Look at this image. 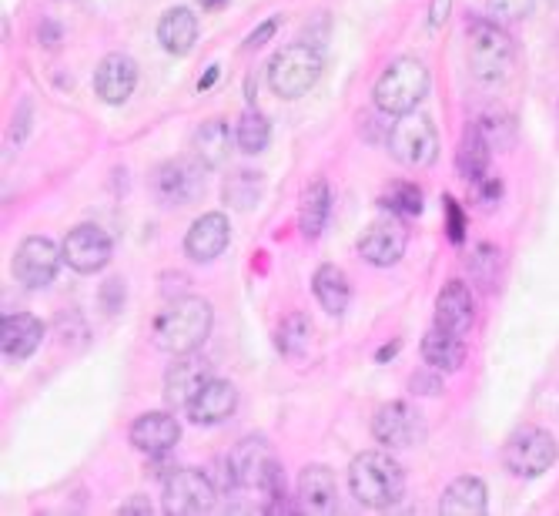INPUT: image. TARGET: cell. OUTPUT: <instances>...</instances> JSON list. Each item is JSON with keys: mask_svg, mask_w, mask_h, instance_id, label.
Segmentation results:
<instances>
[{"mask_svg": "<svg viewBox=\"0 0 559 516\" xmlns=\"http://www.w3.org/2000/svg\"><path fill=\"white\" fill-rule=\"evenodd\" d=\"M228 456H231V466H235V476H238V490L262 496L268 513L292 510V506H288V496H285L282 463L275 460L272 446H268L265 439H255V436L242 439V443L235 446V453H228Z\"/></svg>", "mask_w": 559, "mask_h": 516, "instance_id": "obj_1", "label": "cell"}, {"mask_svg": "<svg viewBox=\"0 0 559 516\" xmlns=\"http://www.w3.org/2000/svg\"><path fill=\"white\" fill-rule=\"evenodd\" d=\"M211 305L205 299H175L154 319L151 339L168 356H188L205 346L211 332Z\"/></svg>", "mask_w": 559, "mask_h": 516, "instance_id": "obj_2", "label": "cell"}, {"mask_svg": "<svg viewBox=\"0 0 559 516\" xmlns=\"http://www.w3.org/2000/svg\"><path fill=\"white\" fill-rule=\"evenodd\" d=\"M349 486L352 496L369 510H389L406 493V470L399 460H392L382 449H369V453L355 456L349 466Z\"/></svg>", "mask_w": 559, "mask_h": 516, "instance_id": "obj_3", "label": "cell"}, {"mask_svg": "<svg viewBox=\"0 0 559 516\" xmlns=\"http://www.w3.org/2000/svg\"><path fill=\"white\" fill-rule=\"evenodd\" d=\"M375 108L382 114H409L429 94V71L419 57H399L375 81Z\"/></svg>", "mask_w": 559, "mask_h": 516, "instance_id": "obj_4", "label": "cell"}, {"mask_svg": "<svg viewBox=\"0 0 559 516\" xmlns=\"http://www.w3.org/2000/svg\"><path fill=\"white\" fill-rule=\"evenodd\" d=\"M322 51L312 44H288L282 47L272 64H268V88H272L278 98H302L315 88V81L322 78Z\"/></svg>", "mask_w": 559, "mask_h": 516, "instance_id": "obj_5", "label": "cell"}, {"mask_svg": "<svg viewBox=\"0 0 559 516\" xmlns=\"http://www.w3.org/2000/svg\"><path fill=\"white\" fill-rule=\"evenodd\" d=\"M389 155L406 168H429L439 155V135L436 124L426 114H399V121H392L389 128Z\"/></svg>", "mask_w": 559, "mask_h": 516, "instance_id": "obj_6", "label": "cell"}, {"mask_svg": "<svg viewBox=\"0 0 559 516\" xmlns=\"http://www.w3.org/2000/svg\"><path fill=\"white\" fill-rule=\"evenodd\" d=\"M469 68L479 81H499L513 61V41L503 27L486 17H472L469 21Z\"/></svg>", "mask_w": 559, "mask_h": 516, "instance_id": "obj_7", "label": "cell"}, {"mask_svg": "<svg viewBox=\"0 0 559 516\" xmlns=\"http://www.w3.org/2000/svg\"><path fill=\"white\" fill-rule=\"evenodd\" d=\"M556 456H559V446L553 433H546V429H539V426L516 429L503 446L506 470L519 476V480H536V476H543L549 466L556 463Z\"/></svg>", "mask_w": 559, "mask_h": 516, "instance_id": "obj_8", "label": "cell"}, {"mask_svg": "<svg viewBox=\"0 0 559 516\" xmlns=\"http://www.w3.org/2000/svg\"><path fill=\"white\" fill-rule=\"evenodd\" d=\"M218 500V486L208 470H175L165 480V513L168 516H198L208 513Z\"/></svg>", "mask_w": 559, "mask_h": 516, "instance_id": "obj_9", "label": "cell"}, {"mask_svg": "<svg viewBox=\"0 0 559 516\" xmlns=\"http://www.w3.org/2000/svg\"><path fill=\"white\" fill-rule=\"evenodd\" d=\"M426 419L412 403H402V399H395V403H385L379 413L372 419V436L379 439L385 449H409V446H419L426 443Z\"/></svg>", "mask_w": 559, "mask_h": 516, "instance_id": "obj_10", "label": "cell"}, {"mask_svg": "<svg viewBox=\"0 0 559 516\" xmlns=\"http://www.w3.org/2000/svg\"><path fill=\"white\" fill-rule=\"evenodd\" d=\"M61 248H57L51 238L44 235H31L24 238L21 245H17L14 252V279L24 285V289H44V285L54 282L57 275V265H61Z\"/></svg>", "mask_w": 559, "mask_h": 516, "instance_id": "obj_11", "label": "cell"}, {"mask_svg": "<svg viewBox=\"0 0 559 516\" xmlns=\"http://www.w3.org/2000/svg\"><path fill=\"white\" fill-rule=\"evenodd\" d=\"M409 248V228L402 222V215H385L379 222H372L359 238V255L375 269H389L399 262Z\"/></svg>", "mask_w": 559, "mask_h": 516, "instance_id": "obj_12", "label": "cell"}, {"mask_svg": "<svg viewBox=\"0 0 559 516\" xmlns=\"http://www.w3.org/2000/svg\"><path fill=\"white\" fill-rule=\"evenodd\" d=\"M111 252H114V242L111 235L104 232L98 225H77L67 232L64 245H61V255L64 262L71 265L74 272L81 275H91V272H101L104 265L111 262Z\"/></svg>", "mask_w": 559, "mask_h": 516, "instance_id": "obj_13", "label": "cell"}, {"mask_svg": "<svg viewBox=\"0 0 559 516\" xmlns=\"http://www.w3.org/2000/svg\"><path fill=\"white\" fill-rule=\"evenodd\" d=\"M151 188H154V195H158V202H165V205H191L201 191H205V171L188 158L168 161V165H161L154 171Z\"/></svg>", "mask_w": 559, "mask_h": 516, "instance_id": "obj_14", "label": "cell"}, {"mask_svg": "<svg viewBox=\"0 0 559 516\" xmlns=\"http://www.w3.org/2000/svg\"><path fill=\"white\" fill-rule=\"evenodd\" d=\"M208 379H211V369L205 359H198L195 352L178 356V362L165 376V403L171 409H188L191 403H195V396L205 389Z\"/></svg>", "mask_w": 559, "mask_h": 516, "instance_id": "obj_15", "label": "cell"}, {"mask_svg": "<svg viewBox=\"0 0 559 516\" xmlns=\"http://www.w3.org/2000/svg\"><path fill=\"white\" fill-rule=\"evenodd\" d=\"M41 339L44 322L31 312L4 315V322H0V352H4L7 362H24L27 356H34Z\"/></svg>", "mask_w": 559, "mask_h": 516, "instance_id": "obj_16", "label": "cell"}, {"mask_svg": "<svg viewBox=\"0 0 559 516\" xmlns=\"http://www.w3.org/2000/svg\"><path fill=\"white\" fill-rule=\"evenodd\" d=\"M335 506H339L335 473L322 463L305 466L302 476H298V510L325 516V513H335Z\"/></svg>", "mask_w": 559, "mask_h": 516, "instance_id": "obj_17", "label": "cell"}, {"mask_svg": "<svg viewBox=\"0 0 559 516\" xmlns=\"http://www.w3.org/2000/svg\"><path fill=\"white\" fill-rule=\"evenodd\" d=\"M231 242V225L221 212H208L195 218V225L188 228L185 235V252L195 262H215V258L225 252Z\"/></svg>", "mask_w": 559, "mask_h": 516, "instance_id": "obj_18", "label": "cell"}, {"mask_svg": "<svg viewBox=\"0 0 559 516\" xmlns=\"http://www.w3.org/2000/svg\"><path fill=\"white\" fill-rule=\"evenodd\" d=\"M138 84V64L128 54H108L94 71V91L104 104H124Z\"/></svg>", "mask_w": 559, "mask_h": 516, "instance_id": "obj_19", "label": "cell"}, {"mask_svg": "<svg viewBox=\"0 0 559 516\" xmlns=\"http://www.w3.org/2000/svg\"><path fill=\"white\" fill-rule=\"evenodd\" d=\"M181 439V426L171 413H144L134 419L131 443L148 456H165Z\"/></svg>", "mask_w": 559, "mask_h": 516, "instance_id": "obj_20", "label": "cell"}, {"mask_svg": "<svg viewBox=\"0 0 559 516\" xmlns=\"http://www.w3.org/2000/svg\"><path fill=\"white\" fill-rule=\"evenodd\" d=\"M235 409H238V389L228 379H208L205 389L195 396V403L188 406V416L198 426H218Z\"/></svg>", "mask_w": 559, "mask_h": 516, "instance_id": "obj_21", "label": "cell"}, {"mask_svg": "<svg viewBox=\"0 0 559 516\" xmlns=\"http://www.w3.org/2000/svg\"><path fill=\"white\" fill-rule=\"evenodd\" d=\"M436 329L452 332V336H466L472 329V292L466 282L452 279L436 295Z\"/></svg>", "mask_w": 559, "mask_h": 516, "instance_id": "obj_22", "label": "cell"}, {"mask_svg": "<svg viewBox=\"0 0 559 516\" xmlns=\"http://www.w3.org/2000/svg\"><path fill=\"white\" fill-rule=\"evenodd\" d=\"M486 510H489V493L479 476H459V480H452L449 490L439 500V513L446 516H483Z\"/></svg>", "mask_w": 559, "mask_h": 516, "instance_id": "obj_23", "label": "cell"}, {"mask_svg": "<svg viewBox=\"0 0 559 516\" xmlns=\"http://www.w3.org/2000/svg\"><path fill=\"white\" fill-rule=\"evenodd\" d=\"M158 41L168 54L185 57L198 41V17L188 7H171L158 24Z\"/></svg>", "mask_w": 559, "mask_h": 516, "instance_id": "obj_24", "label": "cell"}, {"mask_svg": "<svg viewBox=\"0 0 559 516\" xmlns=\"http://www.w3.org/2000/svg\"><path fill=\"white\" fill-rule=\"evenodd\" d=\"M489 158H493V145H489V138L483 135V128L472 124V128H466V135H462L459 151H456L459 175L472 181V185H479L489 171Z\"/></svg>", "mask_w": 559, "mask_h": 516, "instance_id": "obj_25", "label": "cell"}, {"mask_svg": "<svg viewBox=\"0 0 559 516\" xmlns=\"http://www.w3.org/2000/svg\"><path fill=\"white\" fill-rule=\"evenodd\" d=\"M329 215H332V191L322 178H318L305 188L302 212H298V228H302V235L308 238V242H315V238L325 232Z\"/></svg>", "mask_w": 559, "mask_h": 516, "instance_id": "obj_26", "label": "cell"}, {"mask_svg": "<svg viewBox=\"0 0 559 516\" xmlns=\"http://www.w3.org/2000/svg\"><path fill=\"white\" fill-rule=\"evenodd\" d=\"M312 292L318 305H322L329 315H342L349 309V299H352V289H349V279H345V272L339 265H318L315 275H312Z\"/></svg>", "mask_w": 559, "mask_h": 516, "instance_id": "obj_27", "label": "cell"}, {"mask_svg": "<svg viewBox=\"0 0 559 516\" xmlns=\"http://www.w3.org/2000/svg\"><path fill=\"white\" fill-rule=\"evenodd\" d=\"M422 362L439 372H456L466 362V342H462V336H452V332L432 329L422 339Z\"/></svg>", "mask_w": 559, "mask_h": 516, "instance_id": "obj_28", "label": "cell"}, {"mask_svg": "<svg viewBox=\"0 0 559 516\" xmlns=\"http://www.w3.org/2000/svg\"><path fill=\"white\" fill-rule=\"evenodd\" d=\"M231 145H238V138L231 135V128L225 121H208L195 131V151L198 161L205 168H221L231 155Z\"/></svg>", "mask_w": 559, "mask_h": 516, "instance_id": "obj_29", "label": "cell"}, {"mask_svg": "<svg viewBox=\"0 0 559 516\" xmlns=\"http://www.w3.org/2000/svg\"><path fill=\"white\" fill-rule=\"evenodd\" d=\"M308 342H312V322H308L305 312H292L288 319H282V326L275 332V346L285 359H302L308 352Z\"/></svg>", "mask_w": 559, "mask_h": 516, "instance_id": "obj_30", "label": "cell"}, {"mask_svg": "<svg viewBox=\"0 0 559 516\" xmlns=\"http://www.w3.org/2000/svg\"><path fill=\"white\" fill-rule=\"evenodd\" d=\"M262 191H265V181L258 171H235V175H228L221 195H225L228 208L248 212V208H255L258 202H262Z\"/></svg>", "mask_w": 559, "mask_h": 516, "instance_id": "obj_31", "label": "cell"}, {"mask_svg": "<svg viewBox=\"0 0 559 516\" xmlns=\"http://www.w3.org/2000/svg\"><path fill=\"white\" fill-rule=\"evenodd\" d=\"M235 138H238V148H242L245 155H262V151L268 148V141H272V124L265 121V114L245 111L242 121H238V128H235Z\"/></svg>", "mask_w": 559, "mask_h": 516, "instance_id": "obj_32", "label": "cell"}, {"mask_svg": "<svg viewBox=\"0 0 559 516\" xmlns=\"http://www.w3.org/2000/svg\"><path fill=\"white\" fill-rule=\"evenodd\" d=\"M382 208L392 215L412 218L422 212V188L412 185V181H392L389 191L382 195Z\"/></svg>", "mask_w": 559, "mask_h": 516, "instance_id": "obj_33", "label": "cell"}, {"mask_svg": "<svg viewBox=\"0 0 559 516\" xmlns=\"http://www.w3.org/2000/svg\"><path fill=\"white\" fill-rule=\"evenodd\" d=\"M442 208H446V232H449V242L452 245H462V238H466V215H462V208L456 198H442Z\"/></svg>", "mask_w": 559, "mask_h": 516, "instance_id": "obj_34", "label": "cell"}, {"mask_svg": "<svg viewBox=\"0 0 559 516\" xmlns=\"http://www.w3.org/2000/svg\"><path fill=\"white\" fill-rule=\"evenodd\" d=\"M409 389L416 396H439L442 393V376H439V369H432V372H412V379H409Z\"/></svg>", "mask_w": 559, "mask_h": 516, "instance_id": "obj_35", "label": "cell"}, {"mask_svg": "<svg viewBox=\"0 0 559 516\" xmlns=\"http://www.w3.org/2000/svg\"><path fill=\"white\" fill-rule=\"evenodd\" d=\"M486 4L496 17H506V21H519L533 11V0H486Z\"/></svg>", "mask_w": 559, "mask_h": 516, "instance_id": "obj_36", "label": "cell"}, {"mask_svg": "<svg viewBox=\"0 0 559 516\" xmlns=\"http://www.w3.org/2000/svg\"><path fill=\"white\" fill-rule=\"evenodd\" d=\"M278 24H282V17H272V21H265L262 27H255V31L248 34V41H245V51H255V47H262V44L272 41L275 31H278Z\"/></svg>", "mask_w": 559, "mask_h": 516, "instance_id": "obj_37", "label": "cell"}, {"mask_svg": "<svg viewBox=\"0 0 559 516\" xmlns=\"http://www.w3.org/2000/svg\"><path fill=\"white\" fill-rule=\"evenodd\" d=\"M101 299H104V309H108V312H118L121 305H124V285H121V279L104 282Z\"/></svg>", "mask_w": 559, "mask_h": 516, "instance_id": "obj_38", "label": "cell"}, {"mask_svg": "<svg viewBox=\"0 0 559 516\" xmlns=\"http://www.w3.org/2000/svg\"><path fill=\"white\" fill-rule=\"evenodd\" d=\"M14 124H17L14 141H24V138H27V128H31V101H21V104H17Z\"/></svg>", "mask_w": 559, "mask_h": 516, "instance_id": "obj_39", "label": "cell"}, {"mask_svg": "<svg viewBox=\"0 0 559 516\" xmlns=\"http://www.w3.org/2000/svg\"><path fill=\"white\" fill-rule=\"evenodd\" d=\"M121 516H151V503L148 496H131L128 503H121Z\"/></svg>", "mask_w": 559, "mask_h": 516, "instance_id": "obj_40", "label": "cell"}, {"mask_svg": "<svg viewBox=\"0 0 559 516\" xmlns=\"http://www.w3.org/2000/svg\"><path fill=\"white\" fill-rule=\"evenodd\" d=\"M449 7H452V0H432V11H429V27H432V31H436V27L446 24Z\"/></svg>", "mask_w": 559, "mask_h": 516, "instance_id": "obj_41", "label": "cell"}, {"mask_svg": "<svg viewBox=\"0 0 559 516\" xmlns=\"http://www.w3.org/2000/svg\"><path fill=\"white\" fill-rule=\"evenodd\" d=\"M499 195H503V185L496 178L479 181V202H499Z\"/></svg>", "mask_w": 559, "mask_h": 516, "instance_id": "obj_42", "label": "cell"}, {"mask_svg": "<svg viewBox=\"0 0 559 516\" xmlns=\"http://www.w3.org/2000/svg\"><path fill=\"white\" fill-rule=\"evenodd\" d=\"M215 81H218V64H211V68L205 71V78L198 81V91H208V88H211V84H215Z\"/></svg>", "mask_w": 559, "mask_h": 516, "instance_id": "obj_43", "label": "cell"}, {"mask_svg": "<svg viewBox=\"0 0 559 516\" xmlns=\"http://www.w3.org/2000/svg\"><path fill=\"white\" fill-rule=\"evenodd\" d=\"M41 37H44V44H47V47H54V44H57V37H61V31H57L54 24H44V27H41Z\"/></svg>", "mask_w": 559, "mask_h": 516, "instance_id": "obj_44", "label": "cell"}, {"mask_svg": "<svg viewBox=\"0 0 559 516\" xmlns=\"http://www.w3.org/2000/svg\"><path fill=\"white\" fill-rule=\"evenodd\" d=\"M399 346H402V342H389V346H382L379 356H375V362H389L395 352H399Z\"/></svg>", "mask_w": 559, "mask_h": 516, "instance_id": "obj_45", "label": "cell"}, {"mask_svg": "<svg viewBox=\"0 0 559 516\" xmlns=\"http://www.w3.org/2000/svg\"><path fill=\"white\" fill-rule=\"evenodd\" d=\"M228 0H201V11H218V7H225Z\"/></svg>", "mask_w": 559, "mask_h": 516, "instance_id": "obj_46", "label": "cell"}]
</instances>
